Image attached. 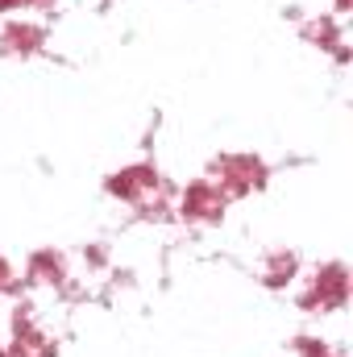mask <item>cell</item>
Here are the masks:
<instances>
[{"mask_svg": "<svg viewBox=\"0 0 353 357\" xmlns=\"http://www.w3.org/2000/svg\"><path fill=\"white\" fill-rule=\"evenodd\" d=\"M299 278V258H295V250H270L262 262V282L270 291H283V287H291Z\"/></svg>", "mask_w": 353, "mask_h": 357, "instance_id": "7", "label": "cell"}, {"mask_svg": "<svg viewBox=\"0 0 353 357\" xmlns=\"http://www.w3.org/2000/svg\"><path fill=\"white\" fill-rule=\"evenodd\" d=\"M225 208H229V195L208 175L191 178L175 199V216L187 220V225H220L225 220Z\"/></svg>", "mask_w": 353, "mask_h": 357, "instance_id": "3", "label": "cell"}, {"mask_svg": "<svg viewBox=\"0 0 353 357\" xmlns=\"http://www.w3.org/2000/svg\"><path fill=\"white\" fill-rule=\"evenodd\" d=\"M333 8H337V17H345V13L353 8V0H333Z\"/></svg>", "mask_w": 353, "mask_h": 357, "instance_id": "13", "label": "cell"}, {"mask_svg": "<svg viewBox=\"0 0 353 357\" xmlns=\"http://www.w3.org/2000/svg\"><path fill=\"white\" fill-rule=\"evenodd\" d=\"M21 291V278H17V266L0 254V295H17Z\"/></svg>", "mask_w": 353, "mask_h": 357, "instance_id": "10", "label": "cell"}, {"mask_svg": "<svg viewBox=\"0 0 353 357\" xmlns=\"http://www.w3.org/2000/svg\"><path fill=\"white\" fill-rule=\"evenodd\" d=\"M84 266L88 270H104L108 266V250H104V245H84Z\"/></svg>", "mask_w": 353, "mask_h": 357, "instance_id": "11", "label": "cell"}, {"mask_svg": "<svg viewBox=\"0 0 353 357\" xmlns=\"http://www.w3.org/2000/svg\"><path fill=\"white\" fill-rule=\"evenodd\" d=\"M345 299H350V266L345 262H320L312 270V278H308V287L299 291L295 303H299V312L316 316V312L345 307Z\"/></svg>", "mask_w": 353, "mask_h": 357, "instance_id": "1", "label": "cell"}, {"mask_svg": "<svg viewBox=\"0 0 353 357\" xmlns=\"http://www.w3.org/2000/svg\"><path fill=\"white\" fill-rule=\"evenodd\" d=\"M208 178L229 195V199H241L250 191H262L270 171L258 154H216L212 167H208Z\"/></svg>", "mask_w": 353, "mask_h": 357, "instance_id": "2", "label": "cell"}, {"mask_svg": "<svg viewBox=\"0 0 353 357\" xmlns=\"http://www.w3.org/2000/svg\"><path fill=\"white\" fill-rule=\"evenodd\" d=\"M46 46V29L29 17H8L4 29H0V50L13 54V59H29Z\"/></svg>", "mask_w": 353, "mask_h": 357, "instance_id": "6", "label": "cell"}, {"mask_svg": "<svg viewBox=\"0 0 353 357\" xmlns=\"http://www.w3.org/2000/svg\"><path fill=\"white\" fill-rule=\"evenodd\" d=\"M0 357H8V345H0Z\"/></svg>", "mask_w": 353, "mask_h": 357, "instance_id": "15", "label": "cell"}, {"mask_svg": "<svg viewBox=\"0 0 353 357\" xmlns=\"http://www.w3.org/2000/svg\"><path fill=\"white\" fill-rule=\"evenodd\" d=\"M67 258L54 250V245H42V250H33L29 258H25V278L21 282H29V287H50V291H59V287H67Z\"/></svg>", "mask_w": 353, "mask_h": 357, "instance_id": "5", "label": "cell"}, {"mask_svg": "<svg viewBox=\"0 0 353 357\" xmlns=\"http://www.w3.org/2000/svg\"><path fill=\"white\" fill-rule=\"evenodd\" d=\"M46 4H54V0H33V8H46Z\"/></svg>", "mask_w": 353, "mask_h": 357, "instance_id": "14", "label": "cell"}, {"mask_svg": "<svg viewBox=\"0 0 353 357\" xmlns=\"http://www.w3.org/2000/svg\"><path fill=\"white\" fill-rule=\"evenodd\" d=\"M303 38H308L312 46H320V50H337V46L345 42V33H341V17H337V13L308 17V21H303Z\"/></svg>", "mask_w": 353, "mask_h": 357, "instance_id": "8", "label": "cell"}, {"mask_svg": "<svg viewBox=\"0 0 353 357\" xmlns=\"http://www.w3.org/2000/svg\"><path fill=\"white\" fill-rule=\"evenodd\" d=\"M158 187H163L158 162H129V167H121V171H112V175L104 178V191L112 199H121V204H142Z\"/></svg>", "mask_w": 353, "mask_h": 357, "instance_id": "4", "label": "cell"}, {"mask_svg": "<svg viewBox=\"0 0 353 357\" xmlns=\"http://www.w3.org/2000/svg\"><path fill=\"white\" fill-rule=\"evenodd\" d=\"M21 8H33V0H0V17H21Z\"/></svg>", "mask_w": 353, "mask_h": 357, "instance_id": "12", "label": "cell"}, {"mask_svg": "<svg viewBox=\"0 0 353 357\" xmlns=\"http://www.w3.org/2000/svg\"><path fill=\"white\" fill-rule=\"evenodd\" d=\"M291 354L295 357H333V345L320 333H299V337H291Z\"/></svg>", "mask_w": 353, "mask_h": 357, "instance_id": "9", "label": "cell"}]
</instances>
